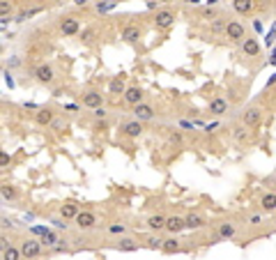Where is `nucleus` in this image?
Here are the masks:
<instances>
[{"mask_svg": "<svg viewBox=\"0 0 276 260\" xmlns=\"http://www.w3.org/2000/svg\"><path fill=\"white\" fill-rule=\"evenodd\" d=\"M42 239H35V237H28V239H23L21 242V256L23 258H28V260H32V258H37L39 253H42Z\"/></svg>", "mask_w": 276, "mask_h": 260, "instance_id": "nucleus-1", "label": "nucleus"}, {"mask_svg": "<svg viewBox=\"0 0 276 260\" xmlns=\"http://www.w3.org/2000/svg\"><path fill=\"white\" fill-rule=\"evenodd\" d=\"M173 23H175V12H171V9H159L157 16H154V25H157L159 30H168Z\"/></svg>", "mask_w": 276, "mask_h": 260, "instance_id": "nucleus-2", "label": "nucleus"}, {"mask_svg": "<svg viewBox=\"0 0 276 260\" xmlns=\"http://www.w3.org/2000/svg\"><path fill=\"white\" fill-rule=\"evenodd\" d=\"M78 30H81V21H78L76 16H65V19L60 21V32H62V35L72 37V35H78Z\"/></svg>", "mask_w": 276, "mask_h": 260, "instance_id": "nucleus-3", "label": "nucleus"}, {"mask_svg": "<svg viewBox=\"0 0 276 260\" xmlns=\"http://www.w3.org/2000/svg\"><path fill=\"white\" fill-rule=\"evenodd\" d=\"M262 120V111L258 106H251L247 108L244 113H242V124H247L249 129H253V127H258V122Z\"/></svg>", "mask_w": 276, "mask_h": 260, "instance_id": "nucleus-4", "label": "nucleus"}, {"mask_svg": "<svg viewBox=\"0 0 276 260\" xmlns=\"http://www.w3.org/2000/svg\"><path fill=\"white\" fill-rule=\"evenodd\" d=\"M35 78H37L39 83H53V78H55V71H53V65H49V62H44V65H39L37 69H35Z\"/></svg>", "mask_w": 276, "mask_h": 260, "instance_id": "nucleus-5", "label": "nucleus"}, {"mask_svg": "<svg viewBox=\"0 0 276 260\" xmlns=\"http://www.w3.org/2000/svg\"><path fill=\"white\" fill-rule=\"evenodd\" d=\"M83 106L92 108V111L101 108V106H104V95H101V92H97V90L85 92V95H83Z\"/></svg>", "mask_w": 276, "mask_h": 260, "instance_id": "nucleus-6", "label": "nucleus"}, {"mask_svg": "<svg viewBox=\"0 0 276 260\" xmlns=\"http://www.w3.org/2000/svg\"><path fill=\"white\" fill-rule=\"evenodd\" d=\"M74 221L81 230H90V228H95V226H97V214H95V212H88V210H83Z\"/></svg>", "mask_w": 276, "mask_h": 260, "instance_id": "nucleus-7", "label": "nucleus"}, {"mask_svg": "<svg viewBox=\"0 0 276 260\" xmlns=\"http://www.w3.org/2000/svg\"><path fill=\"white\" fill-rule=\"evenodd\" d=\"M244 25H242V23L239 21H228V28H226V35H228V39H230V42H239V44H242V42H244Z\"/></svg>", "mask_w": 276, "mask_h": 260, "instance_id": "nucleus-8", "label": "nucleus"}, {"mask_svg": "<svg viewBox=\"0 0 276 260\" xmlns=\"http://www.w3.org/2000/svg\"><path fill=\"white\" fill-rule=\"evenodd\" d=\"M134 115H136V120H138V122H148V120L154 118V106L143 101V104H138V106L134 108Z\"/></svg>", "mask_w": 276, "mask_h": 260, "instance_id": "nucleus-9", "label": "nucleus"}, {"mask_svg": "<svg viewBox=\"0 0 276 260\" xmlns=\"http://www.w3.org/2000/svg\"><path fill=\"white\" fill-rule=\"evenodd\" d=\"M55 118H58V115L53 113L51 108H39L37 113H35V122H37L39 127H51Z\"/></svg>", "mask_w": 276, "mask_h": 260, "instance_id": "nucleus-10", "label": "nucleus"}, {"mask_svg": "<svg viewBox=\"0 0 276 260\" xmlns=\"http://www.w3.org/2000/svg\"><path fill=\"white\" fill-rule=\"evenodd\" d=\"M184 228H187V221H184V216H177V214L168 216V221H166V230H168V233L177 235V233H182Z\"/></svg>", "mask_w": 276, "mask_h": 260, "instance_id": "nucleus-11", "label": "nucleus"}, {"mask_svg": "<svg viewBox=\"0 0 276 260\" xmlns=\"http://www.w3.org/2000/svg\"><path fill=\"white\" fill-rule=\"evenodd\" d=\"M125 101H127L129 106H138V104H143V90L138 88V85H131V88H127V92H125Z\"/></svg>", "mask_w": 276, "mask_h": 260, "instance_id": "nucleus-12", "label": "nucleus"}, {"mask_svg": "<svg viewBox=\"0 0 276 260\" xmlns=\"http://www.w3.org/2000/svg\"><path fill=\"white\" fill-rule=\"evenodd\" d=\"M184 221H187L189 230H198V228H202V226H207V219H205L201 212H189V214L184 216Z\"/></svg>", "mask_w": 276, "mask_h": 260, "instance_id": "nucleus-13", "label": "nucleus"}, {"mask_svg": "<svg viewBox=\"0 0 276 260\" xmlns=\"http://www.w3.org/2000/svg\"><path fill=\"white\" fill-rule=\"evenodd\" d=\"M166 221H168V216H164V214H152V216H148L145 226H148L152 233H159V230H166Z\"/></svg>", "mask_w": 276, "mask_h": 260, "instance_id": "nucleus-14", "label": "nucleus"}, {"mask_svg": "<svg viewBox=\"0 0 276 260\" xmlns=\"http://www.w3.org/2000/svg\"><path fill=\"white\" fill-rule=\"evenodd\" d=\"M78 214H81V207L76 205L74 200H67L65 205H60V216L62 219H76Z\"/></svg>", "mask_w": 276, "mask_h": 260, "instance_id": "nucleus-15", "label": "nucleus"}, {"mask_svg": "<svg viewBox=\"0 0 276 260\" xmlns=\"http://www.w3.org/2000/svg\"><path fill=\"white\" fill-rule=\"evenodd\" d=\"M120 131L129 138H138L143 134V122H138V120H134V122H125Z\"/></svg>", "mask_w": 276, "mask_h": 260, "instance_id": "nucleus-16", "label": "nucleus"}, {"mask_svg": "<svg viewBox=\"0 0 276 260\" xmlns=\"http://www.w3.org/2000/svg\"><path fill=\"white\" fill-rule=\"evenodd\" d=\"M239 48H242V53L244 55H251V58L260 53V44H258V39H253V37L244 39V42L239 44Z\"/></svg>", "mask_w": 276, "mask_h": 260, "instance_id": "nucleus-17", "label": "nucleus"}, {"mask_svg": "<svg viewBox=\"0 0 276 260\" xmlns=\"http://www.w3.org/2000/svg\"><path fill=\"white\" fill-rule=\"evenodd\" d=\"M141 39V28L138 25H127L125 30H122V42H127V44H134Z\"/></svg>", "mask_w": 276, "mask_h": 260, "instance_id": "nucleus-18", "label": "nucleus"}, {"mask_svg": "<svg viewBox=\"0 0 276 260\" xmlns=\"http://www.w3.org/2000/svg\"><path fill=\"white\" fill-rule=\"evenodd\" d=\"M228 111V101L224 97H214V99L209 101V113L212 115H224Z\"/></svg>", "mask_w": 276, "mask_h": 260, "instance_id": "nucleus-19", "label": "nucleus"}, {"mask_svg": "<svg viewBox=\"0 0 276 260\" xmlns=\"http://www.w3.org/2000/svg\"><path fill=\"white\" fill-rule=\"evenodd\" d=\"M219 237H224V239H232L235 235H237V226L230 221H226V223H219Z\"/></svg>", "mask_w": 276, "mask_h": 260, "instance_id": "nucleus-20", "label": "nucleus"}, {"mask_svg": "<svg viewBox=\"0 0 276 260\" xmlns=\"http://www.w3.org/2000/svg\"><path fill=\"white\" fill-rule=\"evenodd\" d=\"M232 138L237 141V143H249L251 141V129H249L247 124H239L232 129Z\"/></svg>", "mask_w": 276, "mask_h": 260, "instance_id": "nucleus-21", "label": "nucleus"}, {"mask_svg": "<svg viewBox=\"0 0 276 260\" xmlns=\"http://www.w3.org/2000/svg\"><path fill=\"white\" fill-rule=\"evenodd\" d=\"M108 90H111V95H125V92H127V88H125V76H113Z\"/></svg>", "mask_w": 276, "mask_h": 260, "instance_id": "nucleus-22", "label": "nucleus"}, {"mask_svg": "<svg viewBox=\"0 0 276 260\" xmlns=\"http://www.w3.org/2000/svg\"><path fill=\"white\" fill-rule=\"evenodd\" d=\"M260 207L265 212H274L276 210V193H265L260 198Z\"/></svg>", "mask_w": 276, "mask_h": 260, "instance_id": "nucleus-23", "label": "nucleus"}, {"mask_svg": "<svg viewBox=\"0 0 276 260\" xmlns=\"http://www.w3.org/2000/svg\"><path fill=\"white\" fill-rule=\"evenodd\" d=\"M118 249L120 251H136V249H138V242H136L134 237H120Z\"/></svg>", "mask_w": 276, "mask_h": 260, "instance_id": "nucleus-24", "label": "nucleus"}, {"mask_svg": "<svg viewBox=\"0 0 276 260\" xmlns=\"http://www.w3.org/2000/svg\"><path fill=\"white\" fill-rule=\"evenodd\" d=\"M164 242L166 239H161L157 233H152V235L145 237V246H148V249H164Z\"/></svg>", "mask_w": 276, "mask_h": 260, "instance_id": "nucleus-25", "label": "nucleus"}, {"mask_svg": "<svg viewBox=\"0 0 276 260\" xmlns=\"http://www.w3.org/2000/svg\"><path fill=\"white\" fill-rule=\"evenodd\" d=\"M179 249H182L179 239H177V237H168V239L164 242V249H161V251H164V253H177Z\"/></svg>", "mask_w": 276, "mask_h": 260, "instance_id": "nucleus-26", "label": "nucleus"}, {"mask_svg": "<svg viewBox=\"0 0 276 260\" xmlns=\"http://www.w3.org/2000/svg\"><path fill=\"white\" fill-rule=\"evenodd\" d=\"M95 39H97V30H95V28H85V30L81 32L83 44H95Z\"/></svg>", "mask_w": 276, "mask_h": 260, "instance_id": "nucleus-27", "label": "nucleus"}, {"mask_svg": "<svg viewBox=\"0 0 276 260\" xmlns=\"http://www.w3.org/2000/svg\"><path fill=\"white\" fill-rule=\"evenodd\" d=\"M2 260H21V249H16V246H9L2 251Z\"/></svg>", "mask_w": 276, "mask_h": 260, "instance_id": "nucleus-28", "label": "nucleus"}, {"mask_svg": "<svg viewBox=\"0 0 276 260\" xmlns=\"http://www.w3.org/2000/svg\"><path fill=\"white\" fill-rule=\"evenodd\" d=\"M235 9H237L239 14H249L253 9V2H249V0H235Z\"/></svg>", "mask_w": 276, "mask_h": 260, "instance_id": "nucleus-29", "label": "nucleus"}, {"mask_svg": "<svg viewBox=\"0 0 276 260\" xmlns=\"http://www.w3.org/2000/svg\"><path fill=\"white\" fill-rule=\"evenodd\" d=\"M226 28H228V21H224L221 16H217L212 21V32H226Z\"/></svg>", "mask_w": 276, "mask_h": 260, "instance_id": "nucleus-30", "label": "nucleus"}, {"mask_svg": "<svg viewBox=\"0 0 276 260\" xmlns=\"http://www.w3.org/2000/svg\"><path fill=\"white\" fill-rule=\"evenodd\" d=\"M2 198L5 200H14L16 198V189L12 184H2Z\"/></svg>", "mask_w": 276, "mask_h": 260, "instance_id": "nucleus-31", "label": "nucleus"}, {"mask_svg": "<svg viewBox=\"0 0 276 260\" xmlns=\"http://www.w3.org/2000/svg\"><path fill=\"white\" fill-rule=\"evenodd\" d=\"M55 242H60V239H58V235H55V233H51V230H49L44 237H42V244H44V246H55Z\"/></svg>", "mask_w": 276, "mask_h": 260, "instance_id": "nucleus-32", "label": "nucleus"}, {"mask_svg": "<svg viewBox=\"0 0 276 260\" xmlns=\"http://www.w3.org/2000/svg\"><path fill=\"white\" fill-rule=\"evenodd\" d=\"M108 233H113V235H125L127 226L125 223H113V226H108Z\"/></svg>", "mask_w": 276, "mask_h": 260, "instance_id": "nucleus-33", "label": "nucleus"}, {"mask_svg": "<svg viewBox=\"0 0 276 260\" xmlns=\"http://www.w3.org/2000/svg\"><path fill=\"white\" fill-rule=\"evenodd\" d=\"M51 129H53V131L67 129V120H65V118H55V120H53V124H51Z\"/></svg>", "mask_w": 276, "mask_h": 260, "instance_id": "nucleus-34", "label": "nucleus"}, {"mask_svg": "<svg viewBox=\"0 0 276 260\" xmlns=\"http://www.w3.org/2000/svg\"><path fill=\"white\" fill-rule=\"evenodd\" d=\"M95 118H97V120H101V122H104L106 118H108V111H106L104 106H101V108H97V111H95Z\"/></svg>", "mask_w": 276, "mask_h": 260, "instance_id": "nucleus-35", "label": "nucleus"}, {"mask_svg": "<svg viewBox=\"0 0 276 260\" xmlns=\"http://www.w3.org/2000/svg\"><path fill=\"white\" fill-rule=\"evenodd\" d=\"M202 16H207V19H212V21H214V19H217V12H214L212 7H205V9H202Z\"/></svg>", "mask_w": 276, "mask_h": 260, "instance_id": "nucleus-36", "label": "nucleus"}, {"mask_svg": "<svg viewBox=\"0 0 276 260\" xmlns=\"http://www.w3.org/2000/svg\"><path fill=\"white\" fill-rule=\"evenodd\" d=\"M53 223H55V228H67V219H53Z\"/></svg>", "mask_w": 276, "mask_h": 260, "instance_id": "nucleus-37", "label": "nucleus"}, {"mask_svg": "<svg viewBox=\"0 0 276 260\" xmlns=\"http://www.w3.org/2000/svg\"><path fill=\"white\" fill-rule=\"evenodd\" d=\"M260 221H262L260 214H251V216H249V223H251V226H258Z\"/></svg>", "mask_w": 276, "mask_h": 260, "instance_id": "nucleus-38", "label": "nucleus"}, {"mask_svg": "<svg viewBox=\"0 0 276 260\" xmlns=\"http://www.w3.org/2000/svg\"><path fill=\"white\" fill-rule=\"evenodd\" d=\"M7 164H9V154H7V152H2V154H0V166L5 168Z\"/></svg>", "mask_w": 276, "mask_h": 260, "instance_id": "nucleus-39", "label": "nucleus"}, {"mask_svg": "<svg viewBox=\"0 0 276 260\" xmlns=\"http://www.w3.org/2000/svg\"><path fill=\"white\" fill-rule=\"evenodd\" d=\"M5 83H7L9 88H14V78H12V74H9V71H5Z\"/></svg>", "mask_w": 276, "mask_h": 260, "instance_id": "nucleus-40", "label": "nucleus"}, {"mask_svg": "<svg viewBox=\"0 0 276 260\" xmlns=\"http://www.w3.org/2000/svg\"><path fill=\"white\" fill-rule=\"evenodd\" d=\"M171 141H173V143H179V141H182V134H179V131H173V134H171Z\"/></svg>", "mask_w": 276, "mask_h": 260, "instance_id": "nucleus-41", "label": "nucleus"}, {"mask_svg": "<svg viewBox=\"0 0 276 260\" xmlns=\"http://www.w3.org/2000/svg\"><path fill=\"white\" fill-rule=\"evenodd\" d=\"M115 7V2H108V5H97V12H104V9Z\"/></svg>", "mask_w": 276, "mask_h": 260, "instance_id": "nucleus-42", "label": "nucleus"}, {"mask_svg": "<svg viewBox=\"0 0 276 260\" xmlns=\"http://www.w3.org/2000/svg\"><path fill=\"white\" fill-rule=\"evenodd\" d=\"M19 65H21V58H12V60H9V67H19Z\"/></svg>", "mask_w": 276, "mask_h": 260, "instance_id": "nucleus-43", "label": "nucleus"}, {"mask_svg": "<svg viewBox=\"0 0 276 260\" xmlns=\"http://www.w3.org/2000/svg\"><path fill=\"white\" fill-rule=\"evenodd\" d=\"M7 226H12V221H9L7 216H2V228H7Z\"/></svg>", "mask_w": 276, "mask_h": 260, "instance_id": "nucleus-44", "label": "nucleus"}, {"mask_svg": "<svg viewBox=\"0 0 276 260\" xmlns=\"http://www.w3.org/2000/svg\"><path fill=\"white\" fill-rule=\"evenodd\" d=\"M274 83H276V74H274L272 78H269V83H267V85H274Z\"/></svg>", "mask_w": 276, "mask_h": 260, "instance_id": "nucleus-45", "label": "nucleus"}, {"mask_svg": "<svg viewBox=\"0 0 276 260\" xmlns=\"http://www.w3.org/2000/svg\"><path fill=\"white\" fill-rule=\"evenodd\" d=\"M272 62H274V65H276V51H274V58H272Z\"/></svg>", "mask_w": 276, "mask_h": 260, "instance_id": "nucleus-46", "label": "nucleus"}]
</instances>
